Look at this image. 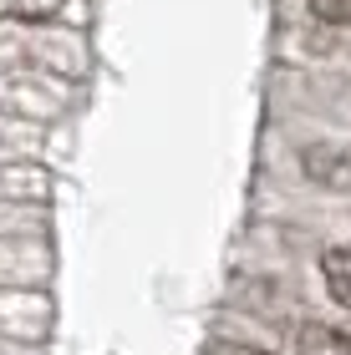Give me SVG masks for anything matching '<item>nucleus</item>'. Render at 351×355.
Instances as JSON below:
<instances>
[{
    "instance_id": "nucleus-1",
    "label": "nucleus",
    "mask_w": 351,
    "mask_h": 355,
    "mask_svg": "<svg viewBox=\"0 0 351 355\" xmlns=\"http://www.w3.org/2000/svg\"><path fill=\"white\" fill-rule=\"evenodd\" d=\"M291 355H351V335L331 330V325H295Z\"/></svg>"
},
{
    "instance_id": "nucleus-2",
    "label": "nucleus",
    "mask_w": 351,
    "mask_h": 355,
    "mask_svg": "<svg viewBox=\"0 0 351 355\" xmlns=\"http://www.w3.org/2000/svg\"><path fill=\"white\" fill-rule=\"evenodd\" d=\"M321 274H326L331 300H336L341 310H351V249H326L321 254Z\"/></svg>"
},
{
    "instance_id": "nucleus-3",
    "label": "nucleus",
    "mask_w": 351,
    "mask_h": 355,
    "mask_svg": "<svg viewBox=\"0 0 351 355\" xmlns=\"http://www.w3.org/2000/svg\"><path fill=\"white\" fill-rule=\"evenodd\" d=\"M67 6V0H0V21H21V26H41Z\"/></svg>"
},
{
    "instance_id": "nucleus-4",
    "label": "nucleus",
    "mask_w": 351,
    "mask_h": 355,
    "mask_svg": "<svg viewBox=\"0 0 351 355\" xmlns=\"http://www.w3.org/2000/svg\"><path fill=\"white\" fill-rule=\"evenodd\" d=\"M311 15H321L331 26H351V0H311Z\"/></svg>"
},
{
    "instance_id": "nucleus-5",
    "label": "nucleus",
    "mask_w": 351,
    "mask_h": 355,
    "mask_svg": "<svg viewBox=\"0 0 351 355\" xmlns=\"http://www.w3.org/2000/svg\"><path fill=\"white\" fill-rule=\"evenodd\" d=\"M209 355H270V350H250V345H229V340H219V345H209Z\"/></svg>"
}]
</instances>
